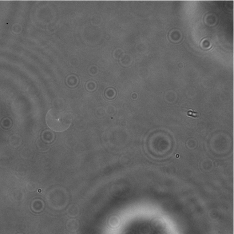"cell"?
I'll list each match as a JSON object with an SVG mask.
<instances>
[{
	"instance_id": "cell-6",
	"label": "cell",
	"mask_w": 234,
	"mask_h": 234,
	"mask_svg": "<svg viewBox=\"0 0 234 234\" xmlns=\"http://www.w3.org/2000/svg\"><path fill=\"white\" fill-rule=\"evenodd\" d=\"M85 87L88 91L93 92L96 89L97 84L94 81H88L86 83Z\"/></svg>"
},
{
	"instance_id": "cell-1",
	"label": "cell",
	"mask_w": 234,
	"mask_h": 234,
	"mask_svg": "<svg viewBox=\"0 0 234 234\" xmlns=\"http://www.w3.org/2000/svg\"><path fill=\"white\" fill-rule=\"evenodd\" d=\"M46 122L52 130L55 132H63L70 126L72 117L69 113L65 112L51 109L47 113Z\"/></svg>"
},
{
	"instance_id": "cell-3",
	"label": "cell",
	"mask_w": 234,
	"mask_h": 234,
	"mask_svg": "<svg viewBox=\"0 0 234 234\" xmlns=\"http://www.w3.org/2000/svg\"><path fill=\"white\" fill-rule=\"evenodd\" d=\"M66 82L69 87H74L77 85L79 80L77 76L75 75H69L66 78Z\"/></svg>"
},
{
	"instance_id": "cell-8",
	"label": "cell",
	"mask_w": 234,
	"mask_h": 234,
	"mask_svg": "<svg viewBox=\"0 0 234 234\" xmlns=\"http://www.w3.org/2000/svg\"><path fill=\"white\" fill-rule=\"evenodd\" d=\"M123 51L121 49L117 48L113 52V56L116 59H121L123 56Z\"/></svg>"
},
{
	"instance_id": "cell-2",
	"label": "cell",
	"mask_w": 234,
	"mask_h": 234,
	"mask_svg": "<svg viewBox=\"0 0 234 234\" xmlns=\"http://www.w3.org/2000/svg\"><path fill=\"white\" fill-rule=\"evenodd\" d=\"M31 207L34 211L38 213L43 210L44 207V204L42 201L40 200H35L32 203Z\"/></svg>"
},
{
	"instance_id": "cell-10",
	"label": "cell",
	"mask_w": 234,
	"mask_h": 234,
	"mask_svg": "<svg viewBox=\"0 0 234 234\" xmlns=\"http://www.w3.org/2000/svg\"><path fill=\"white\" fill-rule=\"evenodd\" d=\"M22 234V233H19V234Z\"/></svg>"
},
{
	"instance_id": "cell-5",
	"label": "cell",
	"mask_w": 234,
	"mask_h": 234,
	"mask_svg": "<svg viewBox=\"0 0 234 234\" xmlns=\"http://www.w3.org/2000/svg\"><path fill=\"white\" fill-rule=\"evenodd\" d=\"M105 95L107 98L113 99L116 96V91L113 88H108L105 91Z\"/></svg>"
},
{
	"instance_id": "cell-4",
	"label": "cell",
	"mask_w": 234,
	"mask_h": 234,
	"mask_svg": "<svg viewBox=\"0 0 234 234\" xmlns=\"http://www.w3.org/2000/svg\"><path fill=\"white\" fill-rule=\"evenodd\" d=\"M79 224L77 221L72 220L67 222V228L69 231L75 232L78 229Z\"/></svg>"
},
{
	"instance_id": "cell-7",
	"label": "cell",
	"mask_w": 234,
	"mask_h": 234,
	"mask_svg": "<svg viewBox=\"0 0 234 234\" xmlns=\"http://www.w3.org/2000/svg\"><path fill=\"white\" fill-rule=\"evenodd\" d=\"M68 213L70 216H76L78 214V209L77 208L76 206H71L69 209Z\"/></svg>"
},
{
	"instance_id": "cell-9",
	"label": "cell",
	"mask_w": 234,
	"mask_h": 234,
	"mask_svg": "<svg viewBox=\"0 0 234 234\" xmlns=\"http://www.w3.org/2000/svg\"><path fill=\"white\" fill-rule=\"evenodd\" d=\"M98 70V68L95 65H92L89 69V73H90V74L91 75H93V76L97 74Z\"/></svg>"
}]
</instances>
